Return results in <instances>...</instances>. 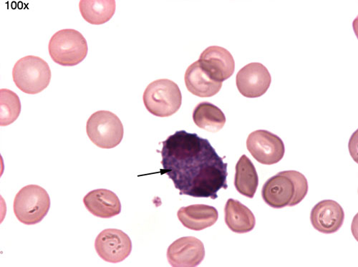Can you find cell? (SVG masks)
<instances>
[{
	"mask_svg": "<svg viewBox=\"0 0 358 267\" xmlns=\"http://www.w3.org/2000/svg\"><path fill=\"white\" fill-rule=\"evenodd\" d=\"M163 169L179 194L215 200L228 189L227 163L210 141L196 134L178 131L163 142Z\"/></svg>",
	"mask_w": 358,
	"mask_h": 267,
	"instance_id": "obj_1",
	"label": "cell"
},
{
	"mask_svg": "<svg viewBox=\"0 0 358 267\" xmlns=\"http://www.w3.org/2000/svg\"><path fill=\"white\" fill-rule=\"evenodd\" d=\"M309 189L306 177L299 171H281L268 179L264 185L262 197L273 209L299 204Z\"/></svg>",
	"mask_w": 358,
	"mask_h": 267,
	"instance_id": "obj_2",
	"label": "cell"
},
{
	"mask_svg": "<svg viewBox=\"0 0 358 267\" xmlns=\"http://www.w3.org/2000/svg\"><path fill=\"white\" fill-rule=\"evenodd\" d=\"M143 100L149 113L157 117H166L180 109L182 95L176 82L168 79H159L147 86Z\"/></svg>",
	"mask_w": 358,
	"mask_h": 267,
	"instance_id": "obj_3",
	"label": "cell"
},
{
	"mask_svg": "<svg viewBox=\"0 0 358 267\" xmlns=\"http://www.w3.org/2000/svg\"><path fill=\"white\" fill-rule=\"evenodd\" d=\"M13 81L21 92L35 95L48 87L51 80V71L41 57L28 55L15 64L13 70Z\"/></svg>",
	"mask_w": 358,
	"mask_h": 267,
	"instance_id": "obj_4",
	"label": "cell"
},
{
	"mask_svg": "<svg viewBox=\"0 0 358 267\" xmlns=\"http://www.w3.org/2000/svg\"><path fill=\"white\" fill-rule=\"evenodd\" d=\"M52 60L62 66H75L85 60L88 47L85 38L73 29H65L55 34L48 45Z\"/></svg>",
	"mask_w": 358,
	"mask_h": 267,
	"instance_id": "obj_5",
	"label": "cell"
},
{
	"mask_svg": "<svg viewBox=\"0 0 358 267\" xmlns=\"http://www.w3.org/2000/svg\"><path fill=\"white\" fill-rule=\"evenodd\" d=\"M50 208L48 192L38 185H28L16 194L13 203L15 217L21 223L36 225L47 216Z\"/></svg>",
	"mask_w": 358,
	"mask_h": 267,
	"instance_id": "obj_6",
	"label": "cell"
},
{
	"mask_svg": "<svg viewBox=\"0 0 358 267\" xmlns=\"http://www.w3.org/2000/svg\"><path fill=\"white\" fill-rule=\"evenodd\" d=\"M86 133L96 146L110 150L121 143L124 129L120 118L115 114L110 111L99 110L89 117Z\"/></svg>",
	"mask_w": 358,
	"mask_h": 267,
	"instance_id": "obj_7",
	"label": "cell"
},
{
	"mask_svg": "<svg viewBox=\"0 0 358 267\" xmlns=\"http://www.w3.org/2000/svg\"><path fill=\"white\" fill-rule=\"evenodd\" d=\"M249 152L259 163L273 165L284 157L285 147L277 135L265 130H257L250 134L247 140Z\"/></svg>",
	"mask_w": 358,
	"mask_h": 267,
	"instance_id": "obj_8",
	"label": "cell"
},
{
	"mask_svg": "<svg viewBox=\"0 0 358 267\" xmlns=\"http://www.w3.org/2000/svg\"><path fill=\"white\" fill-rule=\"evenodd\" d=\"M95 248L103 260L116 264L124 261L131 254L132 243L123 231L107 229L96 237Z\"/></svg>",
	"mask_w": 358,
	"mask_h": 267,
	"instance_id": "obj_9",
	"label": "cell"
},
{
	"mask_svg": "<svg viewBox=\"0 0 358 267\" xmlns=\"http://www.w3.org/2000/svg\"><path fill=\"white\" fill-rule=\"evenodd\" d=\"M272 82L267 68L259 63H252L238 72L236 84L238 91L245 97L256 99L266 93Z\"/></svg>",
	"mask_w": 358,
	"mask_h": 267,
	"instance_id": "obj_10",
	"label": "cell"
},
{
	"mask_svg": "<svg viewBox=\"0 0 358 267\" xmlns=\"http://www.w3.org/2000/svg\"><path fill=\"white\" fill-rule=\"evenodd\" d=\"M201 68L215 81L222 82L234 73L235 62L232 55L220 46L204 50L198 61Z\"/></svg>",
	"mask_w": 358,
	"mask_h": 267,
	"instance_id": "obj_11",
	"label": "cell"
},
{
	"mask_svg": "<svg viewBox=\"0 0 358 267\" xmlns=\"http://www.w3.org/2000/svg\"><path fill=\"white\" fill-rule=\"evenodd\" d=\"M205 257V249L201 240L193 236L182 237L168 248L167 259L173 267H194Z\"/></svg>",
	"mask_w": 358,
	"mask_h": 267,
	"instance_id": "obj_12",
	"label": "cell"
},
{
	"mask_svg": "<svg viewBox=\"0 0 358 267\" xmlns=\"http://www.w3.org/2000/svg\"><path fill=\"white\" fill-rule=\"evenodd\" d=\"M310 221L317 231L326 234L334 233L343 225L345 212L336 201L323 200L313 207Z\"/></svg>",
	"mask_w": 358,
	"mask_h": 267,
	"instance_id": "obj_13",
	"label": "cell"
},
{
	"mask_svg": "<svg viewBox=\"0 0 358 267\" xmlns=\"http://www.w3.org/2000/svg\"><path fill=\"white\" fill-rule=\"evenodd\" d=\"M87 210L94 216L110 219L122 212L120 199L113 192L100 189L90 192L83 199Z\"/></svg>",
	"mask_w": 358,
	"mask_h": 267,
	"instance_id": "obj_14",
	"label": "cell"
},
{
	"mask_svg": "<svg viewBox=\"0 0 358 267\" xmlns=\"http://www.w3.org/2000/svg\"><path fill=\"white\" fill-rule=\"evenodd\" d=\"M177 217L186 228L193 231H202L216 224L219 213L214 206L194 204L182 207L178 211Z\"/></svg>",
	"mask_w": 358,
	"mask_h": 267,
	"instance_id": "obj_15",
	"label": "cell"
},
{
	"mask_svg": "<svg viewBox=\"0 0 358 267\" xmlns=\"http://www.w3.org/2000/svg\"><path fill=\"white\" fill-rule=\"evenodd\" d=\"M185 84L188 91L200 98H210L217 95L222 87V82L211 79L201 68L199 62H194L185 73Z\"/></svg>",
	"mask_w": 358,
	"mask_h": 267,
	"instance_id": "obj_16",
	"label": "cell"
},
{
	"mask_svg": "<svg viewBox=\"0 0 358 267\" xmlns=\"http://www.w3.org/2000/svg\"><path fill=\"white\" fill-rule=\"evenodd\" d=\"M225 223L229 229L236 233L252 231L256 225L252 212L241 201L229 199L225 205Z\"/></svg>",
	"mask_w": 358,
	"mask_h": 267,
	"instance_id": "obj_17",
	"label": "cell"
},
{
	"mask_svg": "<svg viewBox=\"0 0 358 267\" xmlns=\"http://www.w3.org/2000/svg\"><path fill=\"white\" fill-rule=\"evenodd\" d=\"M259 186V176L252 161L241 157L236 165L234 187L241 194L253 199Z\"/></svg>",
	"mask_w": 358,
	"mask_h": 267,
	"instance_id": "obj_18",
	"label": "cell"
},
{
	"mask_svg": "<svg viewBox=\"0 0 358 267\" xmlns=\"http://www.w3.org/2000/svg\"><path fill=\"white\" fill-rule=\"evenodd\" d=\"M193 121L199 129L217 133L224 128L227 120L220 108L211 103L201 102L193 111Z\"/></svg>",
	"mask_w": 358,
	"mask_h": 267,
	"instance_id": "obj_19",
	"label": "cell"
},
{
	"mask_svg": "<svg viewBox=\"0 0 358 267\" xmlns=\"http://www.w3.org/2000/svg\"><path fill=\"white\" fill-rule=\"evenodd\" d=\"M79 9L83 19L99 25L108 22L115 12V0H80Z\"/></svg>",
	"mask_w": 358,
	"mask_h": 267,
	"instance_id": "obj_20",
	"label": "cell"
},
{
	"mask_svg": "<svg viewBox=\"0 0 358 267\" xmlns=\"http://www.w3.org/2000/svg\"><path fill=\"white\" fill-rule=\"evenodd\" d=\"M21 112V103L18 96L9 89L0 90V126L13 124Z\"/></svg>",
	"mask_w": 358,
	"mask_h": 267,
	"instance_id": "obj_21",
	"label": "cell"
}]
</instances>
